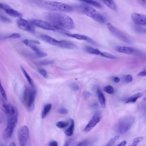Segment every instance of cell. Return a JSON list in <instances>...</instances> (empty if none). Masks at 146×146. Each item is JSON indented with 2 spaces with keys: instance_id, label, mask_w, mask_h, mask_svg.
Listing matches in <instances>:
<instances>
[{
  "instance_id": "2e32d148",
  "label": "cell",
  "mask_w": 146,
  "mask_h": 146,
  "mask_svg": "<svg viewBox=\"0 0 146 146\" xmlns=\"http://www.w3.org/2000/svg\"><path fill=\"white\" fill-rule=\"evenodd\" d=\"M23 42L26 45L30 47L32 50L35 52L37 57H44L47 55V53L41 51L36 46L32 44L28 40L25 39Z\"/></svg>"
},
{
  "instance_id": "277c9868",
  "label": "cell",
  "mask_w": 146,
  "mask_h": 146,
  "mask_svg": "<svg viewBox=\"0 0 146 146\" xmlns=\"http://www.w3.org/2000/svg\"><path fill=\"white\" fill-rule=\"evenodd\" d=\"M31 22L33 25L44 29L64 34L69 33L68 31L50 21L35 19L32 20Z\"/></svg>"
},
{
  "instance_id": "ee69618b",
  "label": "cell",
  "mask_w": 146,
  "mask_h": 146,
  "mask_svg": "<svg viewBox=\"0 0 146 146\" xmlns=\"http://www.w3.org/2000/svg\"><path fill=\"white\" fill-rule=\"evenodd\" d=\"M113 81L115 83H117L120 81L119 78L117 76L113 77L112 78Z\"/></svg>"
},
{
  "instance_id": "1f68e13d",
  "label": "cell",
  "mask_w": 146,
  "mask_h": 146,
  "mask_svg": "<svg viewBox=\"0 0 146 146\" xmlns=\"http://www.w3.org/2000/svg\"><path fill=\"white\" fill-rule=\"evenodd\" d=\"M0 19L3 23H11L12 21L9 18L5 16L0 14Z\"/></svg>"
},
{
  "instance_id": "4fadbf2b",
  "label": "cell",
  "mask_w": 146,
  "mask_h": 146,
  "mask_svg": "<svg viewBox=\"0 0 146 146\" xmlns=\"http://www.w3.org/2000/svg\"><path fill=\"white\" fill-rule=\"evenodd\" d=\"M40 38L43 41L51 45L61 48L63 47V40H57L48 35H42L40 36Z\"/></svg>"
},
{
  "instance_id": "603a6c76",
  "label": "cell",
  "mask_w": 146,
  "mask_h": 146,
  "mask_svg": "<svg viewBox=\"0 0 146 146\" xmlns=\"http://www.w3.org/2000/svg\"><path fill=\"white\" fill-rule=\"evenodd\" d=\"M85 50L89 53L100 56L101 52V51L98 49L88 46L85 48Z\"/></svg>"
},
{
  "instance_id": "8992f818",
  "label": "cell",
  "mask_w": 146,
  "mask_h": 146,
  "mask_svg": "<svg viewBox=\"0 0 146 146\" xmlns=\"http://www.w3.org/2000/svg\"><path fill=\"white\" fill-rule=\"evenodd\" d=\"M36 94V91L34 88L31 89L27 86L25 87L23 95V100L27 110L29 112L32 111L34 109Z\"/></svg>"
},
{
  "instance_id": "44dd1931",
  "label": "cell",
  "mask_w": 146,
  "mask_h": 146,
  "mask_svg": "<svg viewBox=\"0 0 146 146\" xmlns=\"http://www.w3.org/2000/svg\"><path fill=\"white\" fill-rule=\"evenodd\" d=\"M71 124L69 127L64 131L65 134L68 136H71L73 134L74 128V123L73 119H70Z\"/></svg>"
},
{
  "instance_id": "484cf974",
  "label": "cell",
  "mask_w": 146,
  "mask_h": 146,
  "mask_svg": "<svg viewBox=\"0 0 146 146\" xmlns=\"http://www.w3.org/2000/svg\"><path fill=\"white\" fill-rule=\"evenodd\" d=\"M81 1L84 2L87 4L92 5L97 7L101 8L103 7L102 4L94 0Z\"/></svg>"
},
{
  "instance_id": "f546056e",
  "label": "cell",
  "mask_w": 146,
  "mask_h": 146,
  "mask_svg": "<svg viewBox=\"0 0 146 146\" xmlns=\"http://www.w3.org/2000/svg\"><path fill=\"white\" fill-rule=\"evenodd\" d=\"M123 79L124 81L126 83H130L133 80L132 76L130 74L123 75Z\"/></svg>"
},
{
  "instance_id": "d6a6232c",
  "label": "cell",
  "mask_w": 146,
  "mask_h": 146,
  "mask_svg": "<svg viewBox=\"0 0 146 146\" xmlns=\"http://www.w3.org/2000/svg\"><path fill=\"white\" fill-rule=\"evenodd\" d=\"M53 62L52 60H46L38 62H36V64L38 65H45L52 64Z\"/></svg>"
},
{
  "instance_id": "681fc988",
  "label": "cell",
  "mask_w": 146,
  "mask_h": 146,
  "mask_svg": "<svg viewBox=\"0 0 146 146\" xmlns=\"http://www.w3.org/2000/svg\"><path fill=\"white\" fill-rule=\"evenodd\" d=\"M112 145L109 142H108L105 146H112Z\"/></svg>"
},
{
  "instance_id": "ab89813d",
  "label": "cell",
  "mask_w": 146,
  "mask_h": 146,
  "mask_svg": "<svg viewBox=\"0 0 146 146\" xmlns=\"http://www.w3.org/2000/svg\"><path fill=\"white\" fill-rule=\"evenodd\" d=\"M135 29L137 31L139 32L146 34V29L142 28L139 27H136Z\"/></svg>"
},
{
  "instance_id": "5b68a950",
  "label": "cell",
  "mask_w": 146,
  "mask_h": 146,
  "mask_svg": "<svg viewBox=\"0 0 146 146\" xmlns=\"http://www.w3.org/2000/svg\"><path fill=\"white\" fill-rule=\"evenodd\" d=\"M135 118L131 116H127L120 119L115 126L116 131L120 134H123L129 129L135 121Z\"/></svg>"
},
{
  "instance_id": "4dcf8cb0",
  "label": "cell",
  "mask_w": 146,
  "mask_h": 146,
  "mask_svg": "<svg viewBox=\"0 0 146 146\" xmlns=\"http://www.w3.org/2000/svg\"><path fill=\"white\" fill-rule=\"evenodd\" d=\"M143 139L142 137H136L133 140L132 144L129 146H137L138 144Z\"/></svg>"
},
{
  "instance_id": "e575fe53",
  "label": "cell",
  "mask_w": 146,
  "mask_h": 146,
  "mask_svg": "<svg viewBox=\"0 0 146 146\" xmlns=\"http://www.w3.org/2000/svg\"><path fill=\"white\" fill-rule=\"evenodd\" d=\"M38 72L44 78H47L48 76L45 70L42 68H40L38 69Z\"/></svg>"
},
{
  "instance_id": "ffe728a7",
  "label": "cell",
  "mask_w": 146,
  "mask_h": 146,
  "mask_svg": "<svg viewBox=\"0 0 146 146\" xmlns=\"http://www.w3.org/2000/svg\"><path fill=\"white\" fill-rule=\"evenodd\" d=\"M102 1L111 9L115 11H117V7L114 1L103 0Z\"/></svg>"
},
{
  "instance_id": "52a82bcc",
  "label": "cell",
  "mask_w": 146,
  "mask_h": 146,
  "mask_svg": "<svg viewBox=\"0 0 146 146\" xmlns=\"http://www.w3.org/2000/svg\"><path fill=\"white\" fill-rule=\"evenodd\" d=\"M115 50L119 52L141 57H146V54L140 50L133 47L117 46L115 48Z\"/></svg>"
},
{
  "instance_id": "f5cc1de1",
  "label": "cell",
  "mask_w": 146,
  "mask_h": 146,
  "mask_svg": "<svg viewBox=\"0 0 146 146\" xmlns=\"http://www.w3.org/2000/svg\"><path fill=\"white\" fill-rule=\"evenodd\" d=\"M145 92H146V90Z\"/></svg>"
},
{
  "instance_id": "c3c4849f",
  "label": "cell",
  "mask_w": 146,
  "mask_h": 146,
  "mask_svg": "<svg viewBox=\"0 0 146 146\" xmlns=\"http://www.w3.org/2000/svg\"><path fill=\"white\" fill-rule=\"evenodd\" d=\"M9 146H16L15 143L14 142H12L10 144Z\"/></svg>"
},
{
  "instance_id": "816d5d0a",
  "label": "cell",
  "mask_w": 146,
  "mask_h": 146,
  "mask_svg": "<svg viewBox=\"0 0 146 146\" xmlns=\"http://www.w3.org/2000/svg\"><path fill=\"white\" fill-rule=\"evenodd\" d=\"M0 146H4L3 144H1Z\"/></svg>"
},
{
  "instance_id": "7bdbcfd3",
  "label": "cell",
  "mask_w": 146,
  "mask_h": 146,
  "mask_svg": "<svg viewBox=\"0 0 146 146\" xmlns=\"http://www.w3.org/2000/svg\"><path fill=\"white\" fill-rule=\"evenodd\" d=\"M137 75L140 76H146V70L140 72Z\"/></svg>"
},
{
  "instance_id": "f1b7e54d",
  "label": "cell",
  "mask_w": 146,
  "mask_h": 146,
  "mask_svg": "<svg viewBox=\"0 0 146 146\" xmlns=\"http://www.w3.org/2000/svg\"><path fill=\"white\" fill-rule=\"evenodd\" d=\"M104 90L109 94H113L114 91L113 88L111 85H107L105 86L104 88Z\"/></svg>"
},
{
  "instance_id": "d590c367",
  "label": "cell",
  "mask_w": 146,
  "mask_h": 146,
  "mask_svg": "<svg viewBox=\"0 0 146 146\" xmlns=\"http://www.w3.org/2000/svg\"><path fill=\"white\" fill-rule=\"evenodd\" d=\"M0 91L1 94L3 98L5 100H7V98L6 94L3 86L1 84L0 87Z\"/></svg>"
},
{
  "instance_id": "8d00e7d4",
  "label": "cell",
  "mask_w": 146,
  "mask_h": 146,
  "mask_svg": "<svg viewBox=\"0 0 146 146\" xmlns=\"http://www.w3.org/2000/svg\"><path fill=\"white\" fill-rule=\"evenodd\" d=\"M89 143L88 140H83L78 143L76 146H87Z\"/></svg>"
},
{
  "instance_id": "74e56055",
  "label": "cell",
  "mask_w": 146,
  "mask_h": 146,
  "mask_svg": "<svg viewBox=\"0 0 146 146\" xmlns=\"http://www.w3.org/2000/svg\"><path fill=\"white\" fill-rule=\"evenodd\" d=\"M74 139L75 138L74 137L68 139L65 141L63 146H69Z\"/></svg>"
},
{
  "instance_id": "f907efd6",
  "label": "cell",
  "mask_w": 146,
  "mask_h": 146,
  "mask_svg": "<svg viewBox=\"0 0 146 146\" xmlns=\"http://www.w3.org/2000/svg\"><path fill=\"white\" fill-rule=\"evenodd\" d=\"M143 100H144V101L146 102V97L143 98Z\"/></svg>"
},
{
  "instance_id": "60d3db41",
  "label": "cell",
  "mask_w": 146,
  "mask_h": 146,
  "mask_svg": "<svg viewBox=\"0 0 146 146\" xmlns=\"http://www.w3.org/2000/svg\"><path fill=\"white\" fill-rule=\"evenodd\" d=\"M71 88L73 90H78L79 89V87L76 83H72L71 85Z\"/></svg>"
},
{
  "instance_id": "bcb514c9",
  "label": "cell",
  "mask_w": 146,
  "mask_h": 146,
  "mask_svg": "<svg viewBox=\"0 0 146 146\" xmlns=\"http://www.w3.org/2000/svg\"><path fill=\"white\" fill-rule=\"evenodd\" d=\"M126 143V141L125 140H124L121 142L117 146H125Z\"/></svg>"
},
{
  "instance_id": "5bb4252c",
  "label": "cell",
  "mask_w": 146,
  "mask_h": 146,
  "mask_svg": "<svg viewBox=\"0 0 146 146\" xmlns=\"http://www.w3.org/2000/svg\"><path fill=\"white\" fill-rule=\"evenodd\" d=\"M131 18L135 24L146 26V15L134 13L131 14Z\"/></svg>"
},
{
  "instance_id": "30bf717a",
  "label": "cell",
  "mask_w": 146,
  "mask_h": 146,
  "mask_svg": "<svg viewBox=\"0 0 146 146\" xmlns=\"http://www.w3.org/2000/svg\"><path fill=\"white\" fill-rule=\"evenodd\" d=\"M101 118V113L99 111L96 112L85 127L84 131L87 132L91 131L100 121Z\"/></svg>"
},
{
  "instance_id": "ac0fdd59",
  "label": "cell",
  "mask_w": 146,
  "mask_h": 146,
  "mask_svg": "<svg viewBox=\"0 0 146 146\" xmlns=\"http://www.w3.org/2000/svg\"><path fill=\"white\" fill-rule=\"evenodd\" d=\"M15 127L12 124L7 123V126L3 132V136L4 139H7L11 137Z\"/></svg>"
},
{
  "instance_id": "836d02e7",
  "label": "cell",
  "mask_w": 146,
  "mask_h": 146,
  "mask_svg": "<svg viewBox=\"0 0 146 146\" xmlns=\"http://www.w3.org/2000/svg\"><path fill=\"white\" fill-rule=\"evenodd\" d=\"M21 37V35L17 33H12L10 35L6 37V38H20Z\"/></svg>"
},
{
  "instance_id": "8fae6325",
  "label": "cell",
  "mask_w": 146,
  "mask_h": 146,
  "mask_svg": "<svg viewBox=\"0 0 146 146\" xmlns=\"http://www.w3.org/2000/svg\"><path fill=\"white\" fill-rule=\"evenodd\" d=\"M18 27L20 29L33 33L35 32V29L31 23L27 20L21 18L17 21Z\"/></svg>"
},
{
  "instance_id": "e0dca14e",
  "label": "cell",
  "mask_w": 146,
  "mask_h": 146,
  "mask_svg": "<svg viewBox=\"0 0 146 146\" xmlns=\"http://www.w3.org/2000/svg\"><path fill=\"white\" fill-rule=\"evenodd\" d=\"M65 35L69 37L78 39L86 40L92 44L97 45V44L95 41L86 36L77 34H71L69 33H66Z\"/></svg>"
},
{
  "instance_id": "9a60e30c",
  "label": "cell",
  "mask_w": 146,
  "mask_h": 146,
  "mask_svg": "<svg viewBox=\"0 0 146 146\" xmlns=\"http://www.w3.org/2000/svg\"><path fill=\"white\" fill-rule=\"evenodd\" d=\"M3 110L8 117L17 116V112L15 108L10 104H5L2 106Z\"/></svg>"
},
{
  "instance_id": "9c48e42d",
  "label": "cell",
  "mask_w": 146,
  "mask_h": 146,
  "mask_svg": "<svg viewBox=\"0 0 146 146\" xmlns=\"http://www.w3.org/2000/svg\"><path fill=\"white\" fill-rule=\"evenodd\" d=\"M29 135L28 127L24 125L19 129L18 133V138L20 146H25Z\"/></svg>"
},
{
  "instance_id": "7a4b0ae2",
  "label": "cell",
  "mask_w": 146,
  "mask_h": 146,
  "mask_svg": "<svg viewBox=\"0 0 146 146\" xmlns=\"http://www.w3.org/2000/svg\"><path fill=\"white\" fill-rule=\"evenodd\" d=\"M34 2L41 7L51 10L69 12L73 9L72 7L69 5L57 1H36Z\"/></svg>"
},
{
  "instance_id": "d4e9b609",
  "label": "cell",
  "mask_w": 146,
  "mask_h": 146,
  "mask_svg": "<svg viewBox=\"0 0 146 146\" xmlns=\"http://www.w3.org/2000/svg\"><path fill=\"white\" fill-rule=\"evenodd\" d=\"M21 70L25 76V77L27 79L28 82L33 87H34V83L32 78L27 72L25 69L22 66H21Z\"/></svg>"
},
{
  "instance_id": "4316f807",
  "label": "cell",
  "mask_w": 146,
  "mask_h": 146,
  "mask_svg": "<svg viewBox=\"0 0 146 146\" xmlns=\"http://www.w3.org/2000/svg\"><path fill=\"white\" fill-rule=\"evenodd\" d=\"M68 123L67 121H60L58 122L56 124V126L60 129L64 128L67 127L68 125Z\"/></svg>"
},
{
  "instance_id": "ba28073f",
  "label": "cell",
  "mask_w": 146,
  "mask_h": 146,
  "mask_svg": "<svg viewBox=\"0 0 146 146\" xmlns=\"http://www.w3.org/2000/svg\"><path fill=\"white\" fill-rule=\"evenodd\" d=\"M107 27L111 33L117 38L125 42L130 43V39L123 33L114 27L110 23L106 24Z\"/></svg>"
},
{
  "instance_id": "d6986e66",
  "label": "cell",
  "mask_w": 146,
  "mask_h": 146,
  "mask_svg": "<svg viewBox=\"0 0 146 146\" xmlns=\"http://www.w3.org/2000/svg\"><path fill=\"white\" fill-rule=\"evenodd\" d=\"M97 92L98 99L101 106L103 108H104L106 106V99L105 96L99 88H97Z\"/></svg>"
},
{
  "instance_id": "b9f144b4",
  "label": "cell",
  "mask_w": 146,
  "mask_h": 146,
  "mask_svg": "<svg viewBox=\"0 0 146 146\" xmlns=\"http://www.w3.org/2000/svg\"><path fill=\"white\" fill-rule=\"evenodd\" d=\"M49 146H58V142L55 140L51 141L49 143Z\"/></svg>"
},
{
  "instance_id": "f6af8a7d",
  "label": "cell",
  "mask_w": 146,
  "mask_h": 146,
  "mask_svg": "<svg viewBox=\"0 0 146 146\" xmlns=\"http://www.w3.org/2000/svg\"><path fill=\"white\" fill-rule=\"evenodd\" d=\"M138 1L140 4L144 6L146 5V0H138Z\"/></svg>"
},
{
  "instance_id": "3957f363",
  "label": "cell",
  "mask_w": 146,
  "mask_h": 146,
  "mask_svg": "<svg viewBox=\"0 0 146 146\" xmlns=\"http://www.w3.org/2000/svg\"><path fill=\"white\" fill-rule=\"evenodd\" d=\"M78 7V9L81 13L90 17L94 21L101 23H104L106 21L104 17L93 7L86 5Z\"/></svg>"
},
{
  "instance_id": "83f0119b",
  "label": "cell",
  "mask_w": 146,
  "mask_h": 146,
  "mask_svg": "<svg viewBox=\"0 0 146 146\" xmlns=\"http://www.w3.org/2000/svg\"><path fill=\"white\" fill-rule=\"evenodd\" d=\"M100 56L106 58L113 59H116L117 58L116 56L114 55L105 52H101Z\"/></svg>"
},
{
  "instance_id": "f35d334b",
  "label": "cell",
  "mask_w": 146,
  "mask_h": 146,
  "mask_svg": "<svg viewBox=\"0 0 146 146\" xmlns=\"http://www.w3.org/2000/svg\"><path fill=\"white\" fill-rule=\"evenodd\" d=\"M58 112L61 114H65L68 113V110L64 108H59L58 110Z\"/></svg>"
},
{
  "instance_id": "6da1fadb",
  "label": "cell",
  "mask_w": 146,
  "mask_h": 146,
  "mask_svg": "<svg viewBox=\"0 0 146 146\" xmlns=\"http://www.w3.org/2000/svg\"><path fill=\"white\" fill-rule=\"evenodd\" d=\"M46 18L49 21L62 28L71 29L74 27L72 19L62 13L56 11L49 12L46 15Z\"/></svg>"
},
{
  "instance_id": "7402d4cb",
  "label": "cell",
  "mask_w": 146,
  "mask_h": 146,
  "mask_svg": "<svg viewBox=\"0 0 146 146\" xmlns=\"http://www.w3.org/2000/svg\"><path fill=\"white\" fill-rule=\"evenodd\" d=\"M143 94L141 93H137L129 98L126 102L127 103H134L135 102L137 99L143 96Z\"/></svg>"
},
{
  "instance_id": "cb8c5ba5",
  "label": "cell",
  "mask_w": 146,
  "mask_h": 146,
  "mask_svg": "<svg viewBox=\"0 0 146 146\" xmlns=\"http://www.w3.org/2000/svg\"><path fill=\"white\" fill-rule=\"evenodd\" d=\"M51 107L52 105L50 104H48L44 105L41 114L42 119H44L46 116L50 111Z\"/></svg>"
},
{
  "instance_id": "7c38bea8",
  "label": "cell",
  "mask_w": 146,
  "mask_h": 146,
  "mask_svg": "<svg viewBox=\"0 0 146 146\" xmlns=\"http://www.w3.org/2000/svg\"><path fill=\"white\" fill-rule=\"evenodd\" d=\"M0 8L5 11L9 15L14 17H21L22 14L19 12L12 8L9 5L3 3H0Z\"/></svg>"
},
{
  "instance_id": "7dc6e473",
  "label": "cell",
  "mask_w": 146,
  "mask_h": 146,
  "mask_svg": "<svg viewBox=\"0 0 146 146\" xmlns=\"http://www.w3.org/2000/svg\"><path fill=\"white\" fill-rule=\"evenodd\" d=\"M30 42L31 43L36 44H40V42L38 40H29Z\"/></svg>"
}]
</instances>
